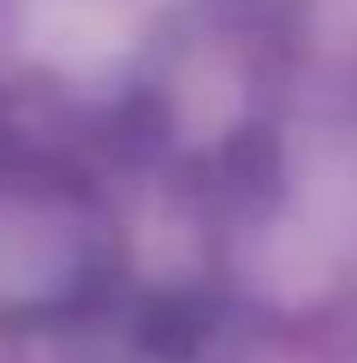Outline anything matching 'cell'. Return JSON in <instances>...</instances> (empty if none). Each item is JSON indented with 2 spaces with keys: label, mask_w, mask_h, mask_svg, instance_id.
Returning a JSON list of instances; mask_svg holds the SVG:
<instances>
[{
  "label": "cell",
  "mask_w": 357,
  "mask_h": 363,
  "mask_svg": "<svg viewBox=\"0 0 357 363\" xmlns=\"http://www.w3.org/2000/svg\"><path fill=\"white\" fill-rule=\"evenodd\" d=\"M131 12L119 0H42L36 6V42L66 66H89L125 48Z\"/></svg>",
  "instance_id": "1"
}]
</instances>
